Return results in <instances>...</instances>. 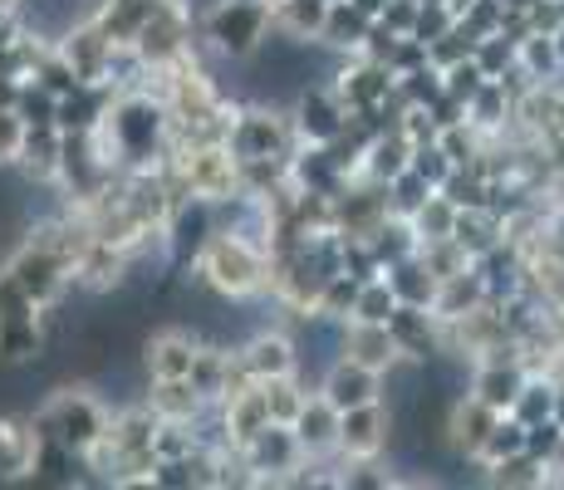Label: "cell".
Listing matches in <instances>:
<instances>
[{
	"label": "cell",
	"mask_w": 564,
	"mask_h": 490,
	"mask_svg": "<svg viewBox=\"0 0 564 490\" xmlns=\"http://www.w3.org/2000/svg\"><path fill=\"white\" fill-rule=\"evenodd\" d=\"M197 280L212 294H221V300H251L270 285V250L256 246L251 236L241 231H226V226H216L212 236H206V246L197 250Z\"/></svg>",
	"instance_id": "1"
},
{
	"label": "cell",
	"mask_w": 564,
	"mask_h": 490,
	"mask_svg": "<svg viewBox=\"0 0 564 490\" xmlns=\"http://www.w3.org/2000/svg\"><path fill=\"white\" fill-rule=\"evenodd\" d=\"M30 422H35L40 437H50V442H59V446H69V451L84 456L108 432V407L89 388H59Z\"/></svg>",
	"instance_id": "2"
},
{
	"label": "cell",
	"mask_w": 564,
	"mask_h": 490,
	"mask_svg": "<svg viewBox=\"0 0 564 490\" xmlns=\"http://www.w3.org/2000/svg\"><path fill=\"white\" fill-rule=\"evenodd\" d=\"M226 148L236 162H270V157H290L295 148V123L285 108L275 104H251L236 108L231 128H226Z\"/></svg>",
	"instance_id": "3"
},
{
	"label": "cell",
	"mask_w": 564,
	"mask_h": 490,
	"mask_svg": "<svg viewBox=\"0 0 564 490\" xmlns=\"http://www.w3.org/2000/svg\"><path fill=\"white\" fill-rule=\"evenodd\" d=\"M270 30H275L270 25V6H260V0H216L206 10V40L221 54H231V59H256V50L265 45Z\"/></svg>",
	"instance_id": "4"
},
{
	"label": "cell",
	"mask_w": 564,
	"mask_h": 490,
	"mask_svg": "<svg viewBox=\"0 0 564 490\" xmlns=\"http://www.w3.org/2000/svg\"><path fill=\"white\" fill-rule=\"evenodd\" d=\"M6 270L15 275V285L30 294V300L40 304V309H50V304H59V294L74 285L69 280V260L64 255H54L50 246H40V241H25L15 250V255L6 260Z\"/></svg>",
	"instance_id": "5"
},
{
	"label": "cell",
	"mask_w": 564,
	"mask_h": 490,
	"mask_svg": "<svg viewBox=\"0 0 564 490\" xmlns=\"http://www.w3.org/2000/svg\"><path fill=\"white\" fill-rule=\"evenodd\" d=\"M388 446H393V412L383 407V398L339 412V446L334 451L344 461H378Z\"/></svg>",
	"instance_id": "6"
},
{
	"label": "cell",
	"mask_w": 564,
	"mask_h": 490,
	"mask_svg": "<svg viewBox=\"0 0 564 490\" xmlns=\"http://www.w3.org/2000/svg\"><path fill=\"white\" fill-rule=\"evenodd\" d=\"M290 123H295L300 143L329 148L334 138L344 133V123H349V108L339 104V94H334L329 84H305L295 98V108H290Z\"/></svg>",
	"instance_id": "7"
},
{
	"label": "cell",
	"mask_w": 564,
	"mask_h": 490,
	"mask_svg": "<svg viewBox=\"0 0 564 490\" xmlns=\"http://www.w3.org/2000/svg\"><path fill=\"white\" fill-rule=\"evenodd\" d=\"M236 358H241V368H246L251 383L300 373V348H295V339H290L285 329H256L246 344H236Z\"/></svg>",
	"instance_id": "8"
},
{
	"label": "cell",
	"mask_w": 564,
	"mask_h": 490,
	"mask_svg": "<svg viewBox=\"0 0 564 490\" xmlns=\"http://www.w3.org/2000/svg\"><path fill=\"white\" fill-rule=\"evenodd\" d=\"M339 353L354 358V363H364V368H373V373H383V378L393 373L398 363H408L403 348L393 339V329H388V324H364V319H344Z\"/></svg>",
	"instance_id": "9"
},
{
	"label": "cell",
	"mask_w": 564,
	"mask_h": 490,
	"mask_svg": "<svg viewBox=\"0 0 564 490\" xmlns=\"http://www.w3.org/2000/svg\"><path fill=\"white\" fill-rule=\"evenodd\" d=\"M314 392H319V398H329L339 412H349V407H364V402H378V398H383V373H373V368H364V363H354V358L339 353V358H334V363L319 373Z\"/></svg>",
	"instance_id": "10"
},
{
	"label": "cell",
	"mask_w": 564,
	"mask_h": 490,
	"mask_svg": "<svg viewBox=\"0 0 564 490\" xmlns=\"http://www.w3.org/2000/svg\"><path fill=\"white\" fill-rule=\"evenodd\" d=\"M241 456H246V466L260 471V476H285V471H300V466H305V451H300L295 432H290L285 422H265V427L241 446Z\"/></svg>",
	"instance_id": "11"
},
{
	"label": "cell",
	"mask_w": 564,
	"mask_h": 490,
	"mask_svg": "<svg viewBox=\"0 0 564 490\" xmlns=\"http://www.w3.org/2000/svg\"><path fill=\"white\" fill-rule=\"evenodd\" d=\"M197 334L182 329H158L153 339H143V353H138V368L143 378H192V363H197Z\"/></svg>",
	"instance_id": "12"
},
{
	"label": "cell",
	"mask_w": 564,
	"mask_h": 490,
	"mask_svg": "<svg viewBox=\"0 0 564 490\" xmlns=\"http://www.w3.org/2000/svg\"><path fill=\"white\" fill-rule=\"evenodd\" d=\"M501 422V412L491 407V402H481V398H457L452 402V412H447V422H442V432H447V442H452V451L457 456H471L476 461V451L486 446V437H491V427Z\"/></svg>",
	"instance_id": "13"
},
{
	"label": "cell",
	"mask_w": 564,
	"mask_h": 490,
	"mask_svg": "<svg viewBox=\"0 0 564 490\" xmlns=\"http://www.w3.org/2000/svg\"><path fill=\"white\" fill-rule=\"evenodd\" d=\"M290 432H295L305 461L310 456H329L334 446H339V407H334L329 398H319V392H310L305 407H300L295 422H290Z\"/></svg>",
	"instance_id": "14"
},
{
	"label": "cell",
	"mask_w": 564,
	"mask_h": 490,
	"mask_svg": "<svg viewBox=\"0 0 564 490\" xmlns=\"http://www.w3.org/2000/svg\"><path fill=\"white\" fill-rule=\"evenodd\" d=\"M59 148H64L59 128H25L15 172L30 182V187H54V182H59Z\"/></svg>",
	"instance_id": "15"
},
{
	"label": "cell",
	"mask_w": 564,
	"mask_h": 490,
	"mask_svg": "<svg viewBox=\"0 0 564 490\" xmlns=\"http://www.w3.org/2000/svg\"><path fill=\"white\" fill-rule=\"evenodd\" d=\"M143 402L158 412L162 422H197L212 402L197 392V383L192 378H148V392Z\"/></svg>",
	"instance_id": "16"
},
{
	"label": "cell",
	"mask_w": 564,
	"mask_h": 490,
	"mask_svg": "<svg viewBox=\"0 0 564 490\" xmlns=\"http://www.w3.org/2000/svg\"><path fill=\"white\" fill-rule=\"evenodd\" d=\"M373 30V15H364L354 0H329V15H324V30H319V45L339 50V54H364V40Z\"/></svg>",
	"instance_id": "17"
},
{
	"label": "cell",
	"mask_w": 564,
	"mask_h": 490,
	"mask_svg": "<svg viewBox=\"0 0 564 490\" xmlns=\"http://www.w3.org/2000/svg\"><path fill=\"white\" fill-rule=\"evenodd\" d=\"M383 280L393 285L398 304H417V309H432L437 290H442V280L422 265V255H403V260H393V265H383Z\"/></svg>",
	"instance_id": "18"
},
{
	"label": "cell",
	"mask_w": 564,
	"mask_h": 490,
	"mask_svg": "<svg viewBox=\"0 0 564 490\" xmlns=\"http://www.w3.org/2000/svg\"><path fill=\"white\" fill-rule=\"evenodd\" d=\"M324 15H329V0H270V25L285 40H319Z\"/></svg>",
	"instance_id": "19"
},
{
	"label": "cell",
	"mask_w": 564,
	"mask_h": 490,
	"mask_svg": "<svg viewBox=\"0 0 564 490\" xmlns=\"http://www.w3.org/2000/svg\"><path fill=\"white\" fill-rule=\"evenodd\" d=\"M35 446H40L35 422L0 417V471L6 476H30V466H35Z\"/></svg>",
	"instance_id": "20"
},
{
	"label": "cell",
	"mask_w": 564,
	"mask_h": 490,
	"mask_svg": "<svg viewBox=\"0 0 564 490\" xmlns=\"http://www.w3.org/2000/svg\"><path fill=\"white\" fill-rule=\"evenodd\" d=\"M388 329H393V339H398V348H403L408 363H427V353H432V309L398 304L393 319H388Z\"/></svg>",
	"instance_id": "21"
},
{
	"label": "cell",
	"mask_w": 564,
	"mask_h": 490,
	"mask_svg": "<svg viewBox=\"0 0 564 490\" xmlns=\"http://www.w3.org/2000/svg\"><path fill=\"white\" fill-rule=\"evenodd\" d=\"M393 309H398V294L393 285L383 280V270H378L373 280H364L359 294H354V309H349V319H364V324H388L393 319Z\"/></svg>",
	"instance_id": "22"
},
{
	"label": "cell",
	"mask_w": 564,
	"mask_h": 490,
	"mask_svg": "<svg viewBox=\"0 0 564 490\" xmlns=\"http://www.w3.org/2000/svg\"><path fill=\"white\" fill-rule=\"evenodd\" d=\"M408 221H412V231H417V246L442 241V236H452V226H457V206H452L442 192H427V202H422Z\"/></svg>",
	"instance_id": "23"
},
{
	"label": "cell",
	"mask_w": 564,
	"mask_h": 490,
	"mask_svg": "<svg viewBox=\"0 0 564 490\" xmlns=\"http://www.w3.org/2000/svg\"><path fill=\"white\" fill-rule=\"evenodd\" d=\"M516 392H520V378H516V373H506V363H486V368H476V378H471V398L491 402L496 412H511Z\"/></svg>",
	"instance_id": "24"
},
{
	"label": "cell",
	"mask_w": 564,
	"mask_h": 490,
	"mask_svg": "<svg viewBox=\"0 0 564 490\" xmlns=\"http://www.w3.org/2000/svg\"><path fill=\"white\" fill-rule=\"evenodd\" d=\"M408 167L417 172L427 187H442V182L452 177V167H457V162H452L447 152H442L437 138H432V143H417V148H412V162H408Z\"/></svg>",
	"instance_id": "25"
},
{
	"label": "cell",
	"mask_w": 564,
	"mask_h": 490,
	"mask_svg": "<svg viewBox=\"0 0 564 490\" xmlns=\"http://www.w3.org/2000/svg\"><path fill=\"white\" fill-rule=\"evenodd\" d=\"M54 104H59V98L30 79L25 89H20V98H15V113L25 118V128H54Z\"/></svg>",
	"instance_id": "26"
},
{
	"label": "cell",
	"mask_w": 564,
	"mask_h": 490,
	"mask_svg": "<svg viewBox=\"0 0 564 490\" xmlns=\"http://www.w3.org/2000/svg\"><path fill=\"white\" fill-rule=\"evenodd\" d=\"M20 143H25V118H20L15 108H0V172L15 167Z\"/></svg>",
	"instance_id": "27"
},
{
	"label": "cell",
	"mask_w": 564,
	"mask_h": 490,
	"mask_svg": "<svg viewBox=\"0 0 564 490\" xmlns=\"http://www.w3.org/2000/svg\"><path fill=\"white\" fill-rule=\"evenodd\" d=\"M417 10H422V0H388V6L378 10V25H388L393 35H412V25H417Z\"/></svg>",
	"instance_id": "28"
},
{
	"label": "cell",
	"mask_w": 564,
	"mask_h": 490,
	"mask_svg": "<svg viewBox=\"0 0 564 490\" xmlns=\"http://www.w3.org/2000/svg\"><path fill=\"white\" fill-rule=\"evenodd\" d=\"M30 30V15L15 6V0H0V50H10L20 35Z\"/></svg>",
	"instance_id": "29"
},
{
	"label": "cell",
	"mask_w": 564,
	"mask_h": 490,
	"mask_svg": "<svg viewBox=\"0 0 564 490\" xmlns=\"http://www.w3.org/2000/svg\"><path fill=\"white\" fill-rule=\"evenodd\" d=\"M20 89L25 84L15 79V74H0V108H15V98H20Z\"/></svg>",
	"instance_id": "30"
},
{
	"label": "cell",
	"mask_w": 564,
	"mask_h": 490,
	"mask_svg": "<svg viewBox=\"0 0 564 490\" xmlns=\"http://www.w3.org/2000/svg\"><path fill=\"white\" fill-rule=\"evenodd\" d=\"M260 6H270V0H260Z\"/></svg>",
	"instance_id": "31"
}]
</instances>
